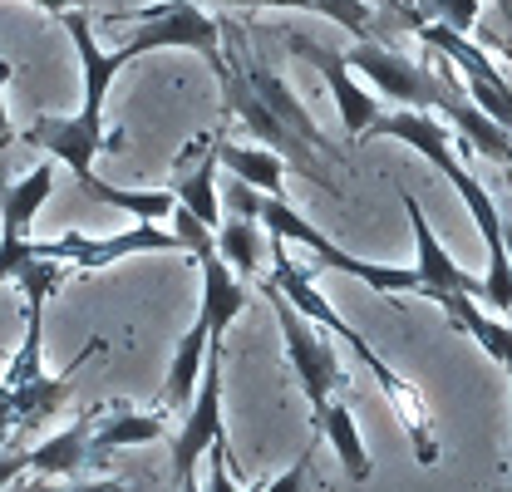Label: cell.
I'll return each instance as SVG.
<instances>
[{
  "label": "cell",
  "mask_w": 512,
  "mask_h": 492,
  "mask_svg": "<svg viewBox=\"0 0 512 492\" xmlns=\"http://www.w3.org/2000/svg\"><path fill=\"white\" fill-rule=\"evenodd\" d=\"M271 286L291 301V306L301 310L311 325H320V330H330L335 340H345L350 350H355V360L375 374V384H380L384 404L399 414V424H404V433H409V443H414V458L424 463V468H434L439 463V438H434V414H429V399L414 389V379H404L399 369H389L380 360V350L355 330V325H345L340 315H335V306L325 301L316 291V281H311V271L306 266H296L291 261V251H286V242L281 237H271Z\"/></svg>",
  "instance_id": "obj_1"
},
{
  "label": "cell",
  "mask_w": 512,
  "mask_h": 492,
  "mask_svg": "<svg viewBox=\"0 0 512 492\" xmlns=\"http://www.w3.org/2000/svg\"><path fill=\"white\" fill-rule=\"evenodd\" d=\"M45 301L50 296H25V335H20V350L10 355V365L0 374V448H10L30 429L50 424L74 389V369L104 350V340H89L60 374H50L45 369Z\"/></svg>",
  "instance_id": "obj_2"
},
{
  "label": "cell",
  "mask_w": 512,
  "mask_h": 492,
  "mask_svg": "<svg viewBox=\"0 0 512 492\" xmlns=\"http://www.w3.org/2000/svg\"><path fill=\"white\" fill-rule=\"evenodd\" d=\"M232 212L237 217H252L261 232H271V237H281V242H296L306 246L311 256H316L320 266H330V271H340V276H350V281H360V286H370V291H380V296H419V276H414V266H380V261H365V256H350L345 246H335L320 227H311L286 197H266V192H256L247 183H232Z\"/></svg>",
  "instance_id": "obj_3"
},
{
  "label": "cell",
  "mask_w": 512,
  "mask_h": 492,
  "mask_svg": "<svg viewBox=\"0 0 512 492\" xmlns=\"http://www.w3.org/2000/svg\"><path fill=\"white\" fill-rule=\"evenodd\" d=\"M133 20H138V30L114 50L124 64H133L138 55H153V50H192V55L207 60L212 79L222 74V64H227V55H222V20L207 5H197V0H153Z\"/></svg>",
  "instance_id": "obj_4"
},
{
  "label": "cell",
  "mask_w": 512,
  "mask_h": 492,
  "mask_svg": "<svg viewBox=\"0 0 512 492\" xmlns=\"http://www.w3.org/2000/svg\"><path fill=\"white\" fill-rule=\"evenodd\" d=\"M261 296L271 301V315H276V325H281V345H286V365L296 369V384H301V394H306V404H311V419H316L320 409L335 399V389L350 384V379H345V365H340V350H335L271 281H261Z\"/></svg>",
  "instance_id": "obj_5"
},
{
  "label": "cell",
  "mask_w": 512,
  "mask_h": 492,
  "mask_svg": "<svg viewBox=\"0 0 512 492\" xmlns=\"http://www.w3.org/2000/svg\"><path fill=\"white\" fill-rule=\"evenodd\" d=\"M345 64H350L355 74H365L384 99H394L399 109H424V114H434L448 99V89H453V79L424 69V64H414L409 55L389 50L380 40H355V50L345 55Z\"/></svg>",
  "instance_id": "obj_6"
},
{
  "label": "cell",
  "mask_w": 512,
  "mask_h": 492,
  "mask_svg": "<svg viewBox=\"0 0 512 492\" xmlns=\"http://www.w3.org/2000/svg\"><path fill=\"white\" fill-rule=\"evenodd\" d=\"M419 40H424L429 50H439V55L463 74L468 99L498 123V128H508L512 133V79L488 60V45H478V40H468V35L448 30V25H439V20H424V25H419Z\"/></svg>",
  "instance_id": "obj_7"
},
{
  "label": "cell",
  "mask_w": 512,
  "mask_h": 492,
  "mask_svg": "<svg viewBox=\"0 0 512 492\" xmlns=\"http://www.w3.org/2000/svg\"><path fill=\"white\" fill-rule=\"evenodd\" d=\"M50 192H55V158L35 163L25 178L0 187V286L15 281L35 261L30 227H35V212L50 202Z\"/></svg>",
  "instance_id": "obj_8"
},
{
  "label": "cell",
  "mask_w": 512,
  "mask_h": 492,
  "mask_svg": "<svg viewBox=\"0 0 512 492\" xmlns=\"http://www.w3.org/2000/svg\"><path fill=\"white\" fill-rule=\"evenodd\" d=\"M207 453H227V424H222V345H212L207 365H202V384L188 404V419L173 438V478L188 483L197 478V463Z\"/></svg>",
  "instance_id": "obj_9"
},
{
  "label": "cell",
  "mask_w": 512,
  "mask_h": 492,
  "mask_svg": "<svg viewBox=\"0 0 512 492\" xmlns=\"http://www.w3.org/2000/svg\"><path fill=\"white\" fill-rule=\"evenodd\" d=\"M20 143H30V148H40L45 158H55L64 163L69 173H74V183L79 178H89L94 173V158L99 153H119L124 148V133H109L104 123H89L79 119V114H40V119L30 123L25 133H15Z\"/></svg>",
  "instance_id": "obj_10"
},
{
  "label": "cell",
  "mask_w": 512,
  "mask_h": 492,
  "mask_svg": "<svg viewBox=\"0 0 512 492\" xmlns=\"http://www.w3.org/2000/svg\"><path fill=\"white\" fill-rule=\"evenodd\" d=\"M40 256L60 261L69 271H104L124 256H138V251H183L173 232H163L158 222H138L133 232H114V237H84V232H64L55 242H35Z\"/></svg>",
  "instance_id": "obj_11"
},
{
  "label": "cell",
  "mask_w": 512,
  "mask_h": 492,
  "mask_svg": "<svg viewBox=\"0 0 512 492\" xmlns=\"http://www.w3.org/2000/svg\"><path fill=\"white\" fill-rule=\"evenodd\" d=\"M286 50H291V55H301V60L325 79V89H330V99H335V109H340L345 133L360 143V138L375 128V119H380L384 109H380V99H370V94L360 89V79H355V69L345 64V55H335V50L316 45L311 35H286Z\"/></svg>",
  "instance_id": "obj_12"
},
{
  "label": "cell",
  "mask_w": 512,
  "mask_h": 492,
  "mask_svg": "<svg viewBox=\"0 0 512 492\" xmlns=\"http://www.w3.org/2000/svg\"><path fill=\"white\" fill-rule=\"evenodd\" d=\"M399 202H404V217H409V227H414V276H419V296H434V291H458V296L483 301V281H478L473 271H463V266H458V261L444 251L439 232L429 227L424 202H419L409 187H399Z\"/></svg>",
  "instance_id": "obj_13"
},
{
  "label": "cell",
  "mask_w": 512,
  "mask_h": 492,
  "mask_svg": "<svg viewBox=\"0 0 512 492\" xmlns=\"http://www.w3.org/2000/svg\"><path fill=\"white\" fill-rule=\"evenodd\" d=\"M168 192L202 227H212V232L222 227V217H217V133H197L173 158V187Z\"/></svg>",
  "instance_id": "obj_14"
},
{
  "label": "cell",
  "mask_w": 512,
  "mask_h": 492,
  "mask_svg": "<svg viewBox=\"0 0 512 492\" xmlns=\"http://www.w3.org/2000/svg\"><path fill=\"white\" fill-rule=\"evenodd\" d=\"M197 271H202V301H197V320L207 325V335H212V345H222V335L237 325V315L247 310V281L217 256V251H207V256H197Z\"/></svg>",
  "instance_id": "obj_15"
},
{
  "label": "cell",
  "mask_w": 512,
  "mask_h": 492,
  "mask_svg": "<svg viewBox=\"0 0 512 492\" xmlns=\"http://www.w3.org/2000/svg\"><path fill=\"white\" fill-rule=\"evenodd\" d=\"M89 458H94V414L25 448V478H74L79 468H89Z\"/></svg>",
  "instance_id": "obj_16"
},
{
  "label": "cell",
  "mask_w": 512,
  "mask_h": 492,
  "mask_svg": "<svg viewBox=\"0 0 512 492\" xmlns=\"http://www.w3.org/2000/svg\"><path fill=\"white\" fill-rule=\"evenodd\" d=\"M424 301H434V306L444 310L463 335H473V340H478V350H483L493 365L508 369V384H512V325L508 320L488 315L473 296H458V291H434V296H424Z\"/></svg>",
  "instance_id": "obj_17"
},
{
  "label": "cell",
  "mask_w": 512,
  "mask_h": 492,
  "mask_svg": "<svg viewBox=\"0 0 512 492\" xmlns=\"http://www.w3.org/2000/svg\"><path fill=\"white\" fill-rule=\"evenodd\" d=\"M439 114L453 119L458 128V138H463V148H473V153H483V158H493L503 173H512V133L508 128H498V123L488 119L463 89H448V99L439 104Z\"/></svg>",
  "instance_id": "obj_18"
},
{
  "label": "cell",
  "mask_w": 512,
  "mask_h": 492,
  "mask_svg": "<svg viewBox=\"0 0 512 492\" xmlns=\"http://www.w3.org/2000/svg\"><path fill=\"white\" fill-rule=\"evenodd\" d=\"M217 163L237 178V183L256 187L266 197H286V158L261 148V143H227L217 133Z\"/></svg>",
  "instance_id": "obj_19"
},
{
  "label": "cell",
  "mask_w": 512,
  "mask_h": 492,
  "mask_svg": "<svg viewBox=\"0 0 512 492\" xmlns=\"http://www.w3.org/2000/svg\"><path fill=\"white\" fill-rule=\"evenodd\" d=\"M311 424H316V433L335 448V458H340V468L350 473V483H370L375 463H370V448H365V438H360V429H355L350 404H345V399H330Z\"/></svg>",
  "instance_id": "obj_20"
},
{
  "label": "cell",
  "mask_w": 512,
  "mask_h": 492,
  "mask_svg": "<svg viewBox=\"0 0 512 492\" xmlns=\"http://www.w3.org/2000/svg\"><path fill=\"white\" fill-rule=\"evenodd\" d=\"M163 438V414H138L133 404H104L94 409V453H114L133 443H158Z\"/></svg>",
  "instance_id": "obj_21"
},
{
  "label": "cell",
  "mask_w": 512,
  "mask_h": 492,
  "mask_svg": "<svg viewBox=\"0 0 512 492\" xmlns=\"http://www.w3.org/2000/svg\"><path fill=\"white\" fill-rule=\"evenodd\" d=\"M207 355H212V335H207L202 320H192V330L178 340V355H173V365H168V379H163V404H168V409H188L192 404V394H197V384H202Z\"/></svg>",
  "instance_id": "obj_22"
},
{
  "label": "cell",
  "mask_w": 512,
  "mask_h": 492,
  "mask_svg": "<svg viewBox=\"0 0 512 492\" xmlns=\"http://www.w3.org/2000/svg\"><path fill=\"white\" fill-rule=\"evenodd\" d=\"M79 192L84 197H94V202H104V207H119L128 217H138V222H163V217H173V207H178V197L168 192V187H114L104 183V178H79Z\"/></svg>",
  "instance_id": "obj_23"
},
{
  "label": "cell",
  "mask_w": 512,
  "mask_h": 492,
  "mask_svg": "<svg viewBox=\"0 0 512 492\" xmlns=\"http://www.w3.org/2000/svg\"><path fill=\"white\" fill-rule=\"evenodd\" d=\"M256 251H261V232H256L252 217H232V222L217 227V256H222L242 281L256 276Z\"/></svg>",
  "instance_id": "obj_24"
},
{
  "label": "cell",
  "mask_w": 512,
  "mask_h": 492,
  "mask_svg": "<svg viewBox=\"0 0 512 492\" xmlns=\"http://www.w3.org/2000/svg\"><path fill=\"white\" fill-rule=\"evenodd\" d=\"M311 10L350 30L355 40H375V5L370 0H311Z\"/></svg>",
  "instance_id": "obj_25"
},
{
  "label": "cell",
  "mask_w": 512,
  "mask_h": 492,
  "mask_svg": "<svg viewBox=\"0 0 512 492\" xmlns=\"http://www.w3.org/2000/svg\"><path fill=\"white\" fill-rule=\"evenodd\" d=\"M429 10H434V20H439V25L458 30V35H468V30H473V20H478V0H434Z\"/></svg>",
  "instance_id": "obj_26"
},
{
  "label": "cell",
  "mask_w": 512,
  "mask_h": 492,
  "mask_svg": "<svg viewBox=\"0 0 512 492\" xmlns=\"http://www.w3.org/2000/svg\"><path fill=\"white\" fill-rule=\"evenodd\" d=\"M311 453H316V448H301V458H296L281 478H271L261 492H311Z\"/></svg>",
  "instance_id": "obj_27"
},
{
  "label": "cell",
  "mask_w": 512,
  "mask_h": 492,
  "mask_svg": "<svg viewBox=\"0 0 512 492\" xmlns=\"http://www.w3.org/2000/svg\"><path fill=\"white\" fill-rule=\"evenodd\" d=\"M20 478H25V448L10 443V448H0V492L15 488Z\"/></svg>",
  "instance_id": "obj_28"
},
{
  "label": "cell",
  "mask_w": 512,
  "mask_h": 492,
  "mask_svg": "<svg viewBox=\"0 0 512 492\" xmlns=\"http://www.w3.org/2000/svg\"><path fill=\"white\" fill-rule=\"evenodd\" d=\"M197 5H232V10H311V0H197Z\"/></svg>",
  "instance_id": "obj_29"
},
{
  "label": "cell",
  "mask_w": 512,
  "mask_h": 492,
  "mask_svg": "<svg viewBox=\"0 0 512 492\" xmlns=\"http://www.w3.org/2000/svg\"><path fill=\"white\" fill-rule=\"evenodd\" d=\"M10 74H15V69L0 60V148L15 143V128H10V114H5V84H10Z\"/></svg>",
  "instance_id": "obj_30"
},
{
  "label": "cell",
  "mask_w": 512,
  "mask_h": 492,
  "mask_svg": "<svg viewBox=\"0 0 512 492\" xmlns=\"http://www.w3.org/2000/svg\"><path fill=\"white\" fill-rule=\"evenodd\" d=\"M227 468H232V458H227V453H217V463H212V488L207 492H242L232 478H227Z\"/></svg>",
  "instance_id": "obj_31"
},
{
  "label": "cell",
  "mask_w": 512,
  "mask_h": 492,
  "mask_svg": "<svg viewBox=\"0 0 512 492\" xmlns=\"http://www.w3.org/2000/svg\"><path fill=\"white\" fill-rule=\"evenodd\" d=\"M30 5H40L45 15H69V10H89L94 0H30Z\"/></svg>",
  "instance_id": "obj_32"
},
{
  "label": "cell",
  "mask_w": 512,
  "mask_h": 492,
  "mask_svg": "<svg viewBox=\"0 0 512 492\" xmlns=\"http://www.w3.org/2000/svg\"><path fill=\"white\" fill-rule=\"evenodd\" d=\"M429 5H434V0H394V10H399V15H414V20H409L414 30L424 25V20H419V10H429Z\"/></svg>",
  "instance_id": "obj_33"
},
{
  "label": "cell",
  "mask_w": 512,
  "mask_h": 492,
  "mask_svg": "<svg viewBox=\"0 0 512 492\" xmlns=\"http://www.w3.org/2000/svg\"><path fill=\"white\" fill-rule=\"evenodd\" d=\"M5 492H55V488H50V478H20L15 488H5Z\"/></svg>",
  "instance_id": "obj_34"
},
{
  "label": "cell",
  "mask_w": 512,
  "mask_h": 492,
  "mask_svg": "<svg viewBox=\"0 0 512 492\" xmlns=\"http://www.w3.org/2000/svg\"><path fill=\"white\" fill-rule=\"evenodd\" d=\"M69 492H128L124 483H79V488H69Z\"/></svg>",
  "instance_id": "obj_35"
},
{
  "label": "cell",
  "mask_w": 512,
  "mask_h": 492,
  "mask_svg": "<svg viewBox=\"0 0 512 492\" xmlns=\"http://www.w3.org/2000/svg\"><path fill=\"white\" fill-rule=\"evenodd\" d=\"M508 187H512V173H508ZM503 242H508V256H512V192H508V217H503Z\"/></svg>",
  "instance_id": "obj_36"
},
{
  "label": "cell",
  "mask_w": 512,
  "mask_h": 492,
  "mask_svg": "<svg viewBox=\"0 0 512 492\" xmlns=\"http://www.w3.org/2000/svg\"><path fill=\"white\" fill-rule=\"evenodd\" d=\"M493 5H498V20L508 25V35H512V0H493Z\"/></svg>",
  "instance_id": "obj_37"
},
{
  "label": "cell",
  "mask_w": 512,
  "mask_h": 492,
  "mask_svg": "<svg viewBox=\"0 0 512 492\" xmlns=\"http://www.w3.org/2000/svg\"><path fill=\"white\" fill-rule=\"evenodd\" d=\"M178 492H202V488H197V478H188V483H178Z\"/></svg>",
  "instance_id": "obj_38"
}]
</instances>
